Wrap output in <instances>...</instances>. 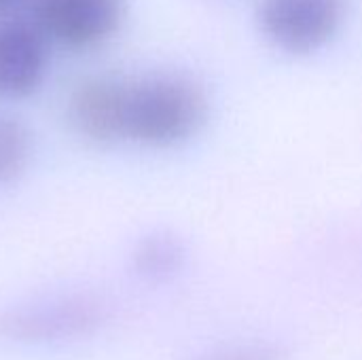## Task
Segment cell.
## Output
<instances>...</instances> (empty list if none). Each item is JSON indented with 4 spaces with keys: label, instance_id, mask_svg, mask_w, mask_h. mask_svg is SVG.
<instances>
[{
    "label": "cell",
    "instance_id": "obj_1",
    "mask_svg": "<svg viewBox=\"0 0 362 360\" xmlns=\"http://www.w3.org/2000/svg\"><path fill=\"white\" fill-rule=\"evenodd\" d=\"M206 98L189 79L153 74L123 79L121 142L148 149H170L191 136L206 121Z\"/></svg>",
    "mask_w": 362,
    "mask_h": 360
},
{
    "label": "cell",
    "instance_id": "obj_2",
    "mask_svg": "<svg viewBox=\"0 0 362 360\" xmlns=\"http://www.w3.org/2000/svg\"><path fill=\"white\" fill-rule=\"evenodd\" d=\"M110 318L106 301L91 293H62L0 312V342L13 346H59L100 333Z\"/></svg>",
    "mask_w": 362,
    "mask_h": 360
},
{
    "label": "cell",
    "instance_id": "obj_3",
    "mask_svg": "<svg viewBox=\"0 0 362 360\" xmlns=\"http://www.w3.org/2000/svg\"><path fill=\"white\" fill-rule=\"evenodd\" d=\"M30 8L53 47L93 51L119 34L127 0H32Z\"/></svg>",
    "mask_w": 362,
    "mask_h": 360
},
{
    "label": "cell",
    "instance_id": "obj_4",
    "mask_svg": "<svg viewBox=\"0 0 362 360\" xmlns=\"http://www.w3.org/2000/svg\"><path fill=\"white\" fill-rule=\"evenodd\" d=\"M53 42L32 17L0 19V100L19 102L36 95L51 72Z\"/></svg>",
    "mask_w": 362,
    "mask_h": 360
},
{
    "label": "cell",
    "instance_id": "obj_5",
    "mask_svg": "<svg viewBox=\"0 0 362 360\" xmlns=\"http://www.w3.org/2000/svg\"><path fill=\"white\" fill-rule=\"evenodd\" d=\"M261 25L284 51L320 49L339 28L344 0H263Z\"/></svg>",
    "mask_w": 362,
    "mask_h": 360
},
{
    "label": "cell",
    "instance_id": "obj_6",
    "mask_svg": "<svg viewBox=\"0 0 362 360\" xmlns=\"http://www.w3.org/2000/svg\"><path fill=\"white\" fill-rule=\"evenodd\" d=\"M121 76L93 74L81 79L66 100L70 129L87 144H121Z\"/></svg>",
    "mask_w": 362,
    "mask_h": 360
},
{
    "label": "cell",
    "instance_id": "obj_7",
    "mask_svg": "<svg viewBox=\"0 0 362 360\" xmlns=\"http://www.w3.org/2000/svg\"><path fill=\"white\" fill-rule=\"evenodd\" d=\"M129 263L140 280L165 284L182 272L187 248L172 231H151L134 244Z\"/></svg>",
    "mask_w": 362,
    "mask_h": 360
},
{
    "label": "cell",
    "instance_id": "obj_8",
    "mask_svg": "<svg viewBox=\"0 0 362 360\" xmlns=\"http://www.w3.org/2000/svg\"><path fill=\"white\" fill-rule=\"evenodd\" d=\"M34 159V134L23 119L0 110V187L17 182Z\"/></svg>",
    "mask_w": 362,
    "mask_h": 360
},
{
    "label": "cell",
    "instance_id": "obj_9",
    "mask_svg": "<svg viewBox=\"0 0 362 360\" xmlns=\"http://www.w3.org/2000/svg\"><path fill=\"white\" fill-rule=\"evenodd\" d=\"M291 346L278 339H248L212 346L191 354L187 360H288Z\"/></svg>",
    "mask_w": 362,
    "mask_h": 360
},
{
    "label": "cell",
    "instance_id": "obj_10",
    "mask_svg": "<svg viewBox=\"0 0 362 360\" xmlns=\"http://www.w3.org/2000/svg\"><path fill=\"white\" fill-rule=\"evenodd\" d=\"M30 2L32 0H0V19L2 17H11V15H17L19 8H23Z\"/></svg>",
    "mask_w": 362,
    "mask_h": 360
}]
</instances>
